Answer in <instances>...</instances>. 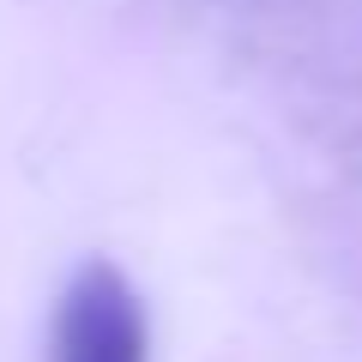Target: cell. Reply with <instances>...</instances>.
Returning a JSON list of instances; mask_svg holds the SVG:
<instances>
[{
	"label": "cell",
	"instance_id": "cell-1",
	"mask_svg": "<svg viewBox=\"0 0 362 362\" xmlns=\"http://www.w3.org/2000/svg\"><path fill=\"white\" fill-rule=\"evenodd\" d=\"M49 362H151L145 296L115 259H85L49 320Z\"/></svg>",
	"mask_w": 362,
	"mask_h": 362
}]
</instances>
